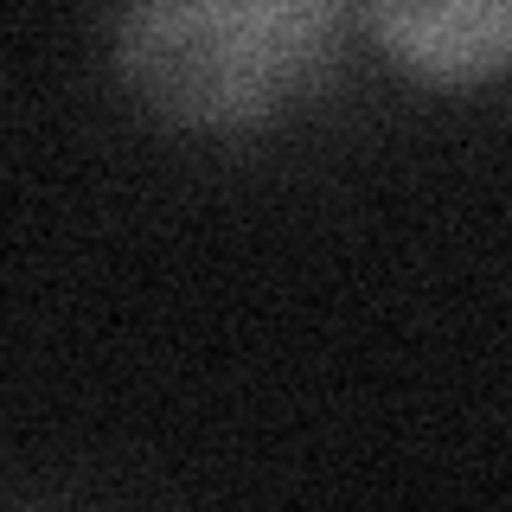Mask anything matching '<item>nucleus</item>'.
<instances>
[{
	"label": "nucleus",
	"mask_w": 512,
	"mask_h": 512,
	"mask_svg": "<svg viewBox=\"0 0 512 512\" xmlns=\"http://www.w3.org/2000/svg\"><path fill=\"white\" fill-rule=\"evenodd\" d=\"M378 45L436 84H474L512 64V0H365Z\"/></svg>",
	"instance_id": "obj_2"
},
{
	"label": "nucleus",
	"mask_w": 512,
	"mask_h": 512,
	"mask_svg": "<svg viewBox=\"0 0 512 512\" xmlns=\"http://www.w3.org/2000/svg\"><path fill=\"white\" fill-rule=\"evenodd\" d=\"M340 0H128L116 64L148 109L244 128L288 109L333 64Z\"/></svg>",
	"instance_id": "obj_1"
}]
</instances>
